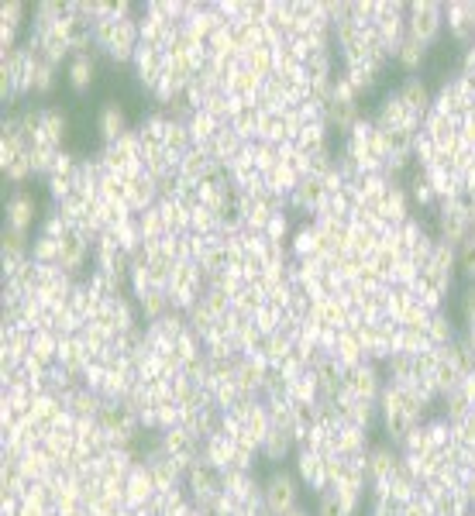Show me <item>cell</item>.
<instances>
[{
    "mask_svg": "<svg viewBox=\"0 0 475 516\" xmlns=\"http://www.w3.org/2000/svg\"><path fill=\"white\" fill-rule=\"evenodd\" d=\"M266 506H269V513H276V516L293 513V506H297V482H293V475H286V472L272 475L266 482Z\"/></svg>",
    "mask_w": 475,
    "mask_h": 516,
    "instance_id": "6da1fadb",
    "label": "cell"
}]
</instances>
